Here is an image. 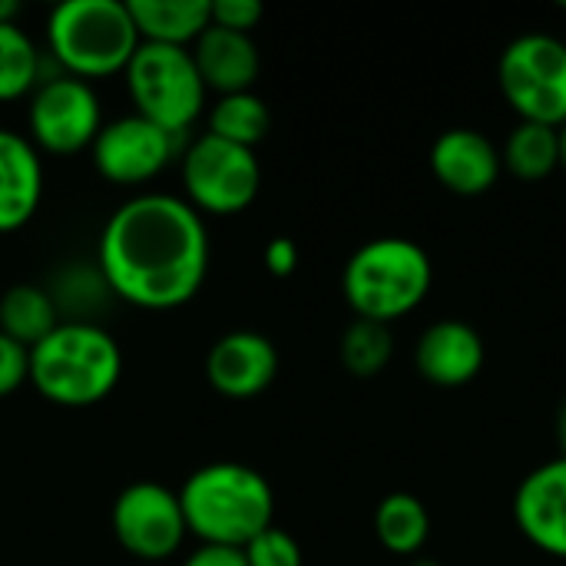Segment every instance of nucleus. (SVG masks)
<instances>
[{"instance_id": "1", "label": "nucleus", "mask_w": 566, "mask_h": 566, "mask_svg": "<svg viewBox=\"0 0 566 566\" xmlns=\"http://www.w3.org/2000/svg\"><path fill=\"white\" fill-rule=\"evenodd\" d=\"M96 269L113 298L169 312L192 302L209 275L206 219L169 192H139L126 199L103 226Z\"/></svg>"}, {"instance_id": "2", "label": "nucleus", "mask_w": 566, "mask_h": 566, "mask_svg": "<svg viewBox=\"0 0 566 566\" xmlns=\"http://www.w3.org/2000/svg\"><path fill=\"white\" fill-rule=\"evenodd\" d=\"M179 507L192 537L242 551L252 537L272 527L275 494L255 468L216 461L186 478Z\"/></svg>"}, {"instance_id": "3", "label": "nucleus", "mask_w": 566, "mask_h": 566, "mask_svg": "<svg viewBox=\"0 0 566 566\" xmlns=\"http://www.w3.org/2000/svg\"><path fill=\"white\" fill-rule=\"evenodd\" d=\"M123 375L116 338L96 322H60L30 348V385L60 408H93L113 395Z\"/></svg>"}, {"instance_id": "4", "label": "nucleus", "mask_w": 566, "mask_h": 566, "mask_svg": "<svg viewBox=\"0 0 566 566\" xmlns=\"http://www.w3.org/2000/svg\"><path fill=\"white\" fill-rule=\"evenodd\" d=\"M434 285V265L421 242L381 235L352 252L342 272V292L355 318L391 325L411 315Z\"/></svg>"}, {"instance_id": "5", "label": "nucleus", "mask_w": 566, "mask_h": 566, "mask_svg": "<svg viewBox=\"0 0 566 566\" xmlns=\"http://www.w3.org/2000/svg\"><path fill=\"white\" fill-rule=\"evenodd\" d=\"M139 43L126 0H66L46 17V53L83 83L126 73Z\"/></svg>"}, {"instance_id": "6", "label": "nucleus", "mask_w": 566, "mask_h": 566, "mask_svg": "<svg viewBox=\"0 0 566 566\" xmlns=\"http://www.w3.org/2000/svg\"><path fill=\"white\" fill-rule=\"evenodd\" d=\"M123 76L136 113L179 139L206 109L209 90L196 70L192 53L182 46L139 43Z\"/></svg>"}, {"instance_id": "7", "label": "nucleus", "mask_w": 566, "mask_h": 566, "mask_svg": "<svg viewBox=\"0 0 566 566\" xmlns=\"http://www.w3.org/2000/svg\"><path fill=\"white\" fill-rule=\"evenodd\" d=\"M497 83L521 123H566V43L551 33L511 40L497 60Z\"/></svg>"}, {"instance_id": "8", "label": "nucleus", "mask_w": 566, "mask_h": 566, "mask_svg": "<svg viewBox=\"0 0 566 566\" xmlns=\"http://www.w3.org/2000/svg\"><path fill=\"white\" fill-rule=\"evenodd\" d=\"M182 186H186V202L202 219L239 216L259 196L262 166L255 159V149L202 133L199 139L189 143L182 156Z\"/></svg>"}, {"instance_id": "9", "label": "nucleus", "mask_w": 566, "mask_h": 566, "mask_svg": "<svg viewBox=\"0 0 566 566\" xmlns=\"http://www.w3.org/2000/svg\"><path fill=\"white\" fill-rule=\"evenodd\" d=\"M30 143L36 153L50 156H73L90 149L103 129V106L90 83L76 76H56L33 90L27 106Z\"/></svg>"}, {"instance_id": "10", "label": "nucleus", "mask_w": 566, "mask_h": 566, "mask_svg": "<svg viewBox=\"0 0 566 566\" xmlns=\"http://www.w3.org/2000/svg\"><path fill=\"white\" fill-rule=\"evenodd\" d=\"M113 534L136 560H169L189 534L179 494L153 481L129 484L113 504Z\"/></svg>"}, {"instance_id": "11", "label": "nucleus", "mask_w": 566, "mask_h": 566, "mask_svg": "<svg viewBox=\"0 0 566 566\" xmlns=\"http://www.w3.org/2000/svg\"><path fill=\"white\" fill-rule=\"evenodd\" d=\"M96 172L113 186H146L153 182L179 153V136L149 123L139 113L103 123L90 146Z\"/></svg>"}, {"instance_id": "12", "label": "nucleus", "mask_w": 566, "mask_h": 566, "mask_svg": "<svg viewBox=\"0 0 566 566\" xmlns=\"http://www.w3.org/2000/svg\"><path fill=\"white\" fill-rule=\"evenodd\" d=\"M428 163H431L434 179L448 192L464 196V199L491 192L497 186L501 172H504L497 143L488 133L474 129V126L444 129L431 146Z\"/></svg>"}, {"instance_id": "13", "label": "nucleus", "mask_w": 566, "mask_h": 566, "mask_svg": "<svg viewBox=\"0 0 566 566\" xmlns=\"http://www.w3.org/2000/svg\"><path fill=\"white\" fill-rule=\"evenodd\" d=\"M279 375V352L259 332H229L206 355L209 385L232 401L259 398Z\"/></svg>"}, {"instance_id": "14", "label": "nucleus", "mask_w": 566, "mask_h": 566, "mask_svg": "<svg viewBox=\"0 0 566 566\" xmlns=\"http://www.w3.org/2000/svg\"><path fill=\"white\" fill-rule=\"evenodd\" d=\"M521 534L544 554L566 560V458L534 468L514 494Z\"/></svg>"}, {"instance_id": "15", "label": "nucleus", "mask_w": 566, "mask_h": 566, "mask_svg": "<svg viewBox=\"0 0 566 566\" xmlns=\"http://www.w3.org/2000/svg\"><path fill=\"white\" fill-rule=\"evenodd\" d=\"M488 348L474 325L461 318H441L428 325L415 345V365L424 381L438 388L471 385L484 368Z\"/></svg>"}, {"instance_id": "16", "label": "nucleus", "mask_w": 566, "mask_h": 566, "mask_svg": "<svg viewBox=\"0 0 566 566\" xmlns=\"http://www.w3.org/2000/svg\"><path fill=\"white\" fill-rule=\"evenodd\" d=\"M43 199V163L36 146L13 129H0V235L23 229Z\"/></svg>"}, {"instance_id": "17", "label": "nucleus", "mask_w": 566, "mask_h": 566, "mask_svg": "<svg viewBox=\"0 0 566 566\" xmlns=\"http://www.w3.org/2000/svg\"><path fill=\"white\" fill-rule=\"evenodd\" d=\"M189 53L196 60V70H199L206 90H212L219 96L249 93L262 70L259 46L249 33H232V30H222L212 23L202 30V36L192 43Z\"/></svg>"}, {"instance_id": "18", "label": "nucleus", "mask_w": 566, "mask_h": 566, "mask_svg": "<svg viewBox=\"0 0 566 566\" xmlns=\"http://www.w3.org/2000/svg\"><path fill=\"white\" fill-rule=\"evenodd\" d=\"M126 7L143 43L189 50L212 23V0H126Z\"/></svg>"}, {"instance_id": "19", "label": "nucleus", "mask_w": 566, "mask_h": 566, "mask_svg": "<svg viewBox=\"0 0 566 566\" xmlns=\"http://www.w3.org/2000/svg\"><path fill=\"white\" fill-rule=\"evenodd\" d=\"M60 325V312L43 285L20 282L0 295V335L23 345L27 352L40 345Z\"/></svg>"}, {"instance_id": "20", "label": "nucleus", "mask_w": 566, "mask_h": 566, "mask_svg": "<svg viewBox=\"0 0 566 566\" xmlns=\"http://www.w3.org/2000/svg\"><path fill=\"white\" fill-rule=\"evenodd\" d=\"M375 537L388 554L415 557L431 537V514L421 504V497L408 491H395L381 497L375 511Z\"/></svg>"}, {"instance_id": "21", "label": "nucleus", "mask_w": 566, "mask_h": 566, "mask_svg": "<svg viewBox=\"0 0 566 566\" xmlns=\"http://www.w3.org/2000/svg\"><path fill=\"white\" fill-rule=\"evenodd\" d=\"M501 163L524 182H541L560 169V133L541 123H517L501 146Z\"/></svg>"}, {"instance_id": "22", "label": "nucleus", "mask_w": 566, "mask_h": 566, "mask_svg": "<svg viewBox=\"0 0 566 566\" xmlns=\"http://www.w3.org/2000/svg\"><path fill=\"white\" fill-rule=\"evenodd\" d=\"M269 126H272V113L265 99L255 96L252 90L219 96L209 109V133L245 149H255L269 136Z\"/></svg>"}, {"instance_id": "23", "label": "nucleus", "mask_w": 566, "mask_h": 566, "mask_svg": "<svg viewBox=\"0 0 566 566\" xmlns=\"http://www.w3.org/2000/svg\"><path fill=\"white\" fill-rule=\"evenodd\" d=\"M43 50L17 20L0 23V103H13L40 86Z\"/></svg>"}, {"instance_id": "24", "label": "nucleus", "mask_w": 566, "mask_h": 566, "mask_svg": "<svg viewBox=\"0 0 566 566\" xmlns=\"http://www.w3.org/2000/svg\"><path fill=\"white\" fill-rule=\"evenodd\" d=\"M338 355H342V365L352 378H378L395 358L391 325L355 318L342 335Z\"/></svg>"}, {"instance_id": "25", "label": "nucleus", "mask_w": 566, "mask_h": 566, "mask_svg": "<svg viewBox=\"0 0 566 566\" xmlns=\"http://www.w3.org/2000/svg\"><path fill=\"white\" fill-rule=\"evenodd\" d=\"M46 292L60 312V322H93V315L113 298V292L96 265L93 269H86V265L63 269Z\"/></svg>"}, {"instance_id": "26", "label": "nucleus", "mask_w": 566, "mask_h": 566, "mask_svg": "<svg viewBox=\"0 0 566 566\" xmlns=\"http://www.w3.org/2000/svg\"><path fill=\"white\" fill-rule=\"evenodd\" d=\"M242 554H245V564L249 566H302L298 541L289 531L275 527V524L269 531H262L259 537H252L242 547Z\"/></svg>"}, {"instance_id": "27", "label": "nucleus", "mask_w": 566, "mask_h": 566, "mask_svg": "<svg viewBox=\"0 0 566 566\" xmlns=\"http://www.w3.org/2000/svg\"><path fill=\"white\" fill-rule=\"evenodd\" d=\"M262 3L259 0H216L212 3V27L232 30V33H249L262 20Z\"/></svg>"}, {"instance_id": "28", "label": "nucleus", "mask_w": 566, "mask_h": 566, "mask_svg": "<svg viewBox=\"0 0 566 566\" xmlns=\"http://www.w3.org/2000/svg\"><path fill=\"white\" fill-rule=\"evenodd\" d=\"M30 378V352L0 335V398H10Z\"/></svg>"}, {"instance_id": "29", "label": "nucleus", "mask_w": 566, "mask_h": 566, "mask_svg": "<svg viewBox=\"0 0 566 566\" xmlns=\"http://www.w3.org/2000/svg\"><path fill=\"white\" fill-rule=\"evenodd\" d=\"M265 269L275 275V279H289L295 269H298V245L289 239V235H275L269 245H265Z\"/></svg>"}, {"instance_id": "30", "label": "nucleus", "mask_w": 566, "mask_h": 566, "mask_svg": "<svg viewBox=\"0 0 566 566\" xmlns=\"http://www.w3.org/2000/svg\"><path fill=\"white\" fill-rule=\"evenodd\" d=\"M182 566H249L245 554L239 547H216V544H202L196 547Z\"/></svg>"}, {"instance_id": "31", "label": "nucleus", "mask_w": 566, "mask_h": 566, "mask_svg": "<svg viewBox=\"0 0 566 566\" xmlns=\"http://www.w3.org/2000/svg\"><path fill=\"white\" fill-rule=\"evenodd\" d=\"M557 448H560V458H566V398L557 411Z\"/></svg>"}, {"instance_id": "32", "label": "nucleus", "mask_w": 566, "mask_h": 566, "mask_svg": "<svg viewBox=\"0 0 566 566\" xmlns=\"http://www.w3.org/2000/svg\"><path fill=\"white\" fill-rule=\"evenodd\" d=\"M17 17V3L13 0H0V23H10Z\"/></svg>"}, {"instance_id": "33", "label": "nucleus", "mask_w": 566, "mask_h": 566, "mask_svg": "<svg viewBox=\"0 0 566 566\" xmlns=\"http://www.w3.org/2000/svg\"><path fill=\"white\" fill-rule=\"evenodd\" d=\"M557 133H560V169L566 172V123L557 129Z\"/></svg>"}, {"instance_id": "34", "label": "nucleus", "mask_w": 566, "mask_h": 566, "mask_svg": "<svg viewBox=\"0 0 566 566\" xmlns=\"http://www.w3.org/2000/svg\"><path fill=\"white\" fill-rule=\"evenodd\" d=\"M411 566H441V564H438V560H415Z\"/></svg>"}, {"instance_id": "35", "label": "nucleus", "mask_w": 566, "mask_h": 566, "mask_svg": "<svg viewBox=\"0 0 566 566\" xmlns=\"http://www.w3.org/2000/svg\"><path fill=\"white\" fill-rule=\"evenodd\" d=\"M560 7H564V10H566V0H560Z\"/></svg>"}]
</instances>
